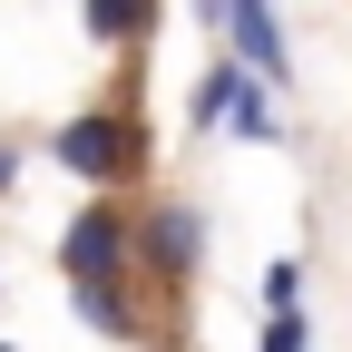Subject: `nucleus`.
<instances>
[{"label":"nucleus","instance_id":"7","mask_svg":"<svg viewBox=\"0 0 352 352\" xmlns=\"http://www.w3.org/2000/svg\"><path fill=\"white\" fill-rule=\"evenodd\" d=\"M88 39H98V50H138V39L157 30V0H88Z\"/></svg>","mask_w":352,"mask_h":352},{"label":"nucleus","instance_id":"9","mask_svg":"<svg viewBox=\"0 0 352 352\" xmlns=\"http://www.w3.org/2000/svg\"><path fill=\"white\" fill-rule=\"evenodd\" d=\"M254 352H314V323H303V314H264V342Z\"/></svg>","mask_w":352,"mask_h":352},{"label":"nucleus","instance_id":"2","mask_svg":"<svg viewBox=\"0 0 352 352\" xmlns=\"http://www.w3.org/2000/svg\"><path fill=\"white\" fill-rule=\"evenodd\" d=\"M196 264H206V215H196L186 196L127 206V274H147V284H196Z\"/></svg>","mask_w":352,"mask_h":352},{"label":"nucleus","instance_id":"4","mask_svg":"<svg viewBox=\"0 0 352 352\" xmlns=\"http://www.w3.org/2000/svg\"><path fill=\"white\" fill-rule=\"evenodd\" d=\"M59 274L69 284H127V206L118 196H88L59 226Z\"/></svg>","mask_w":352,"mask_h":352},{"label":"nucleus","instance_id":"10","mask_svg":"<svg viewBox=\"0 0 352 352\" xmlns=\"http://www.w3.org/2000/svg\"><path fill=\"white\" fill-rule=\"evenodd\" d=\"M20 186V138H0V196Z\"/></svg>","mask_w":352,"mask_h":352},{"label":"nucleus","instance_id":"8","mask_svg":"<svg viewBox=\"0 0 352 352\" xmlns=\"http://www.w3.org/2000/svg\"><path fill=\"white\" fill-rule=\"evenodd\" d=\"M264 314H303V264H294V254L264 264Z\"/></svg>","mask_w":352,"mask_h":352},{"label":"nucleus","instance_id":"6","mask_svg":"<svg viewBox=\"0 0 352 352\" xmlns=\"http://www.w3.org/2000/svg\"><path fill=\"white\" fill-rule=\"evenodd\" d=\"M215 127H226V138H245V147H274L284 138V118H274V88H264V78H226V118H215Z\"/></svg>","mask_w":352,"mask_h":352},{"label":"nucleus","instance_id":"1","mask_svg":"<svg viewBox=\"0 0 352 352\" xmlns=\"http://www.w3.org/2000/svg\"><path fill=\"white\" fill-rule=\"evenodd\" d=\"M50 157H59V176H78L88 196H118V186L147 176V127L127 108H78L69 127H50Z\"/></svg>","mask_w":352,"mask_h":352},{"label":"nucleus","instance_id":"12","mask_svg":"<svg viewBox=\"0 0 352 352\" xmlns=\"http://www.w3.org/2000/svg\"><path fill=\"white\" fill-rule=\"evenodd\" d=\"M0 352H20V342H0Z\"/></svg>","mask_w":352,"mask_h":352},{"label":"nucleus","instance_id":"5","mask_svg":"<svg viewBox=\"0 0 352 352\" xmlns=\"http://www.w3.org/2000/svg\"><path fill=\"white\" fill-rule=\"evenodd\" d=\"M78 303V323L98 333V342H147V303H138V274L127 284H69Z\"/></svg>","mask_w":352,"mask_h":352},{"label":"nucleus","instance_id":"3","mask_svg":"<svg viewBox=\"0 0 352 352\" xmlns=\"http://www.w3.org/2000/svg\"><path fill=\"white\" fill-rule=\"evenodd\" d=\"M196 10L226 30V59H235L245 78H264V88L294 78V39H284V20H274V0H196Z\"/></svg>","mask_w":352,"mask_h":352},{"label":"nucleus","instance_id":"11","mask_svg":"<svg viewBox=\"0 0 352 352\" xmlns=\"http://www.w3.org/2000/svg\"><path fill=\"white\" fill-rule=\"evenodd\" d=\"M138 352H186V342H138Z\"/></svg>","mask_w":352,"mask_h":352}]
</instances>
